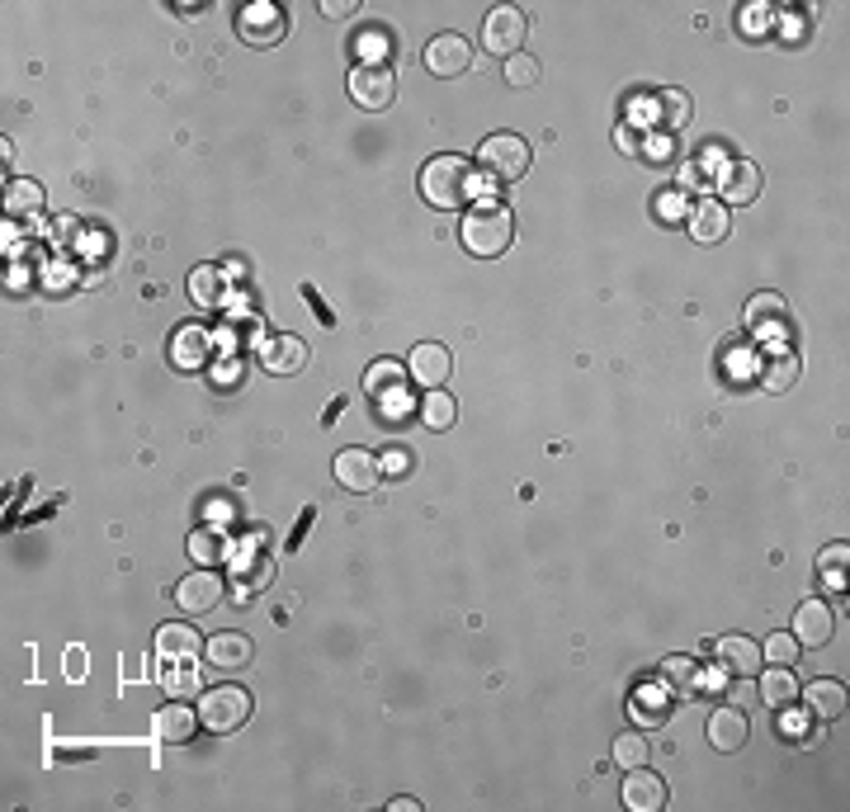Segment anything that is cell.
<instances>
[{
  "instance_id": "cell-8",
  "label": "cell",
  "mask_w": 850,
  "mask_h": 812,
  "mask_svg": "<svg viewBox=\"0 0 850 812\" xmlns=\"http://www.w3.org/2000/svg\"><path fill=\"white\" fill-rule=\"evenodd\" d=\"M741 317H747V331L761 335V341H779V335L789 331V307H785V297H779L775 289L756 293Z\"/></svg>"
},
{
  "instance_id": "cell-5",
  "label": "cell",
  "mask_w": 850,
  "mask_h": 812,
  "mask_svg": "<svg viewBox=\"0 0 850 812\" xmlns=\"http://www.w3.org/2000/svg\"><path fill=\"white\" fill-rule=\"evenodd\" d=\"M251 719V695L241 685H213L199 695V723L208 733H237Z\"/></svg>"
},
{
  "instance_id": "cell-22",
  "label": "cell",
  "mask_w": 850,
  "mask_h": 812,
  "mask_svg": "<svg viewBox=\"0 0 850 812\" xmlns=\"http://www.w3.org/2000/svg\"><path fill=\"white\" fill-rule=\"evenodd\" d=\"M204 652V643H199V633L189 624H161L156 629V657L161 661H199Z\"/></svg>"
},
{
  "instance_id": "cell-4",
  "label": "cell",
  "mask_w": 850,
  "mask_h": 812,
  "mask_svg": "<svg viewBox=\"0 0 850 812\" xmlns=\"http://www.w3.org/2000/svg\"><path fill=\"white\" fill-rule=\"evenodd\" d=\"M407 369H402L397 359H378V364H369V373H364V392L378 402V416L383 421H402L407 416V406H411V397H407Z\"/></svg>"
},
{
  "instance_id": "cell-17",
  "label": "cell",
  "mask_w": 850,
  "mask_h": 812,
  "mask_svg": "<svg viewBox=\"0 0 850 812\" xmlns=\"http://www.w3.org/2000/svg\"><path fill=\"white\" fill-rule=\"evenodd\" d=\"M624 808L629 812H657V808H667V779L652 775L647 765L629 770V779H624Z\"/></svg>"
},
{
  "instance_id": "cell-9",
  "label": "cell",
  "mask_w": 850,
  "mask_h": 812,
  "mask_svg": "<svg viewBox=\"0 0 850 812\" xmlns=\"http://www.w3.org/2000/svg\"><path fill=\"white\" fill-rule=\"evenodd\" d=\"M283 10L279 5H269V0H255V5L241 10V20H237V34L246 38L251 48H269V43H279L283 38Z\"/></svg>"
},
{
  "instance_id": "cell-23",
  "label": "cell",
  "mask_w": 850,
  "mask_h": 812,
  "mask_svg": "<svg viewBox=\"0 0 850 812\" xmlns=\"http://www.w3.org/2000/svg\"><path fill=\"white\" fill-rule=\"evenodd\" d=\"M690 237L695 241H705V246H713V241H723L727 237V227H733V218H727V208L719 199H705V203H695L690 208Z\"/></svg>"
},
{
  "instance_id": "cell-36",
  "label": "cell",
  "mask_w": 850,
  "mask_h": 812,
  "mask_svg": "<svg viewBox=\"0 0 850 812\" xmlns=\"http://www.w3.org/2000/svg\"><path fill=\"white\" fill-rule=\"evenodd\" d=\"M534 80H538V62H534V58H524V52H516V58H506V86L530 90Z\"/></svg>"
},
{
  "instance_id": "cell-24",
  "label": "cell",
  "mask_w": 850,
  "mask_h": 812,
  "mask_svg": "<svg viewBox=\"0 0 850 812\" xmlns=\"http://www.w3.org/2000/svg\"><path fill=\"white\" fill-rule=\"evenodd\" d=\"M204 657L223 671H237V667L251 661V638L246 633H213V638L204 643Z\"/></svg>"
},
{
  "instance_id": "cell-19",
  "label": "cell",
  "mask_w": 850,
  "mask_h": 812,
  "mask_svg": "<svg viewBox=\"0 0 850 812\" xmlns=\"http://www.w3.org/2000/svg\"><path fill=\"white\" fill-rule=\"evenodd\" d=\"M713 652H719V661L733 675H756L765 667V657H761V643L747 638V633H727L723 643H713Z\"/></svg>"
},
{
  "instance_id": "cell-13",
  "label": "cell",
  "mask_w": 850,
  "mask_h": 812,
  "mask_svg": "<svg viewBox=\"0 0 850 812\" xmlns=\"http://www.w3.org/2000/svg\"><path fill=\"white\" fill-rule=\"evenodd\" d=\"M713 185H719L723 208H737V203H751L756 194H761V170H756L751 161H727Z\"/></svg>"
},
{
  "instance_id": "cell-27",
  "label": "cell",
  "mask_w": 850,
  "mask_h": 812,
  "mask_svg": "<svg viewBox=\"0 0 850 812\" xmlns=\"http://www.w3.org/2000/svg\"><path fill=\"white\" fill-rule=\"evenodd\" d=\"M43 203H48V194H43V185H38V180H10V189H5V213H10V218H34Z\"/></svg>"
},
{
  "instance_id": "cell-33",
  "label": "cell",
  "mask_w": 850,
  "mask_h": 812,
  "mask_svg": "<svg viewBox=\"0 0 850 812\" xmlns=\"http://www.w3.org/2000/svg\"><path fill=\"white\" fill-rule=\"evenodd\" d=\"M189 553H194L199 567H213V562L227 558V544H223L218 530H194V534H189Z\"/></svg>"
},
{
  "instance_id": "cell-38",
  "label": "cell",
  "mask_w": 850,
  "mask_h": 812,
  "mask_svg": "<svg viewBox=\"0 0 850 812\" xmlns=\"http://www.w3.org/2000/svg\"><path fill=\"white\" fill-rule=\"evenodd\" d=\"M761 657H771L775 667H794V661H799V643H794V633H775V638L761 647Z\"/></svg>"
},
{
  "instance_id": "cell-29",
  "label": "cell",
  "mask_w": 850,
  "mask_h": 812,
  "mask_svg": "<svg viewBox=\"0 0 850 812\" xmlns=\"http://www.w3.org/2000/svg\"><path fill=\"white\" fill-rule=\"evenodd\" d=\"M189 297H194L199 307H218L223 303V269H213V265L194 269V275H189Z\"/></svg>"
},
{
  "instance_id": "cell-34",
  "label": "cell",
  "mask_w": 850,
  "mask_h": 812,
  "mask_svg": "<svg viewBox=\"0 0 850 812\" xmlns=\"http://www.w3.org/2000/svg\"><path fill=\"white\" fill-rule=\"evenodd\" d=\"M647 756H652V747H647V737H643V733H624V737H614V765L638 770V765H647Z\"/></svg>"
},
{
  "instance_id": "cell-35",
  "label": "cell",
  "mask_w": 850,
  "mask_h": 812,
  "mask_svg": "<svg viewBox=\"0 0 850 812\" xmlns=\"http://www.w3.org/2000/svg\"><path fill=\"white\" fill-rule=\"evenodd\" d=\"M661 681H667L671 689H681V695H690L695 681H699V667L690 657H667L661 661Z\"/></svg>"
},
{
  "instance_id": "cell-46",
  "label": "cell",
  "mask_w": 850,
  "mask_h": 812,
  "mask_svg": "<svg viewBox=\"0 0 850 812\" xmlns=\"http://www.w3.org/2000/svg\"><path fill=\"white\" fill-rule=\"evenodd\" d=\"M388 808H393V812H416L421 803H416V798H393V803H388Z\"/></svg>"
},
{
  "instance_id": "cell-7",
  "label": "cell",
  "mask_w": 850,
  "mask_h": 812,
  "mask_svg": "<svg viewBox=\"0 0 850 812\" xmlns=\"http://www.w3.org/2000/svg\"><path fill=\"white\" fill-rule=\"evenodd\" d=\"M524 15L516 5H496L492 15H487V24H482V48L487 52H496V58H516L520 52V43H524Z\"/></svg>"
},
{
  "instance_id": "cell-30",
  "label": "cell",
  "mask_w": 850,
  "mask_h": 812,
  "mask_svg": "<svg viewBox=\"0 0 850 812\" xmlns=\"http://www.w3.org/2000/svg\"><path fill=\"white\" fill-rule=\"evenodd\" d=\"M161 685H166L170 699L199 695V667H194V661H170V671H161Z\"/></svg>"
},
{
  "instance_id": "cell-20",
  "label": "cell",
  "mask_w": 850,
  "mask_h": 812,
  "mask_svg": "<svg viewBox=\"0 0 850 812\" xmlns=\"http://www.w3.org/2000/svg\"><path fill=\"white\" fill-rule=\"evenodd\" d=\"M156 737L166 741V747H185L189 737L199 733V713L194 709H185V699H170L166 709H156Z\"/></svg>"
},
{
  "instance_id": "cell-31",
  "label": "cell",
  "mask_w": 850,
  "mask_h": 812,
  "mask_svg": "<svg viewBox=\"0 0 850 812\" xmlns=\"http://www.w3.org/2000/svg\"><path fill=\"white\" fill-rule=\"evenodd\" d=\"M794 383H799V359H794V355H775L761 369V388L765 392H789Z\"/></svg>"
},
{
  "instance_id": "cell-10",
  "label": "cell",
  "mask_w": 850,
  "mask_h": 812,
  "mask_svg": "<svg viewBox=\"0 0 850 812\" xmlns=\"http://www.w3.org/2000/svg\"><path fill=\"white\" fill-rule=\"evenodd\" d=\"M472 66V48H468V38H458V34H440V38H430L426 43V72L430 76H464Z\"/></svg>"
},
{
  "instance_id": "cell-15",
  "label": "cell",
  "mask_w": 850,
  "mask_h": 812,
  "mask_svg": "<svg viewBox=\"0 0 850 812\" xmlns=\"http://www.w3.org/2000/svg\"><path fill=\"white\" fill-rule=\"evenodd\" d=\"M378 472H383V464H378L369 449H341L335 454V482H341L345 492H373Z\"/></svg>"
},
{
  "instance_id": "cell-25",
  "label": "cell",
  "mask_w": 850,
  "mask_h": 812,
  "mask_svg": "<svg viewBox=\"0 0 850 812\" xmlns=\"http://www.w3.org/2000/svg\"><path fill=\"white\" fill-rule=\"evenodd\" d=\"M761 675V699L765 709H789L794 699H799V675L789 667H775V671H756Z\"/></svg>"
},
{
  "instance_id": "cell-6",
  "label": "cell",
  "mask_w": 850,
  "mask_h": 812,
  "mask_svg": "<svg viewBox=\"0 0 850 812\" xmlns=\"http://www.w3.org/2000/svg\"><path fill=\"white\" fill-rule=\"evenodd\" d=\"M393 94H397V76H393V66L388 62H359V66H350V100L359 104V110H388L393 104Z\"/></svg>"
},
{
  "instance_id": "cell-21",
  "label": "cell",
  "mask_w": 850,
  "mask_h": 812,
  "mask_svg": "<svg viewBox=\"0 0 850 812\" xmlns=\"http://www.w3.org/2000/svg\"><path fill=\"white\" fill-rule=\"evenodd\" d=\"M170 359L175 369H204L208 359V331L199 327V321H185V327H175V341H170Z\"/></svg>"
},
{
  "instance_id": "cell-32",
  "label": "cell",
  "mask_w": 850,
  "mask_h": 812,
  "mask_svg": "<svg viewBox=\"0 0 850 812\" xmlns=\"http://www.w3.org/2000/svg\"><path fill=\"white\" fill-rule=\"evenodd\" d=\"M652 114H657L667 128H681L685 118H690V94H685V90H661L657 104H652Z\"/></svg>"
},
{
  "instance_id": "cell-2",
  "label": "cell",
  "mask_w": 850,
  "mask_h": 812,
  "mask_svg": "<svg viewBox=\"0 0 850 812\" xmlns=\"http://www.w3.org/2000/svg\"><path fill=\"white\" fill-rule=\"evenodd\" d=\"M468 189H472V166L464 156L444 152V156H430L421 166V199L430 203V208H444V213L464 208Z\"/></svg>"
},
{
  "instance_id": "cell-12",
  "label": "cell",
  "mask_w": 850,
  "mask_h": 812,
  "mask_svg": "<svg viewBox=\"0 0 850 812\" xmlns=\"http://www.w3.org/2000/svg\"><path fill=\"white\" fill-rule=\"evenodd\" d=\"M175 600H180L185 614H208V609L223 600V576L199 567V572H189L180 586H175Z\"/></svg>"
},
{
  "instance_id": "cell-37",
  "label": "cell",
  "mask_w": 850,
  "mask_h": 812,
  "mask_svg": "<svg viewBox=\"0 0 850 812\" xmlns=\"http://www.w3.org/2000/svg\"><path fill=\"white\" fill-rule=\"evenodd\" d=\"M846 558H850L846 544L822 548V581H827V586H846Z\"/></svg>"
},
{
  "instance_id": "cell-39",
  "label": "cell",
  "mask_w": 850,
  "mask_h": 812,
  "mask_svg": "<svg viewBox=\"0 0 850 812\" xmlns=\"http://www.w3.org/2000/svg\"><path fill=\"white\" fill-rule=\"evenodd\" d=\"M771 24H775V15L765 5H747V15H741V34H747V38H765V34H771Z\"/></svg>"
},
{
  "instance_id": "cell-18",
  "label": "cell",
  "mask_w": 850,
  "mask_h": 812,
  "mask_svg": "<svg viewBox=\"0 0 850 812\" xmlns=\"http://www.w3.org/2000/svg\"><path fill=\"white\" fill-rule=\"evenodd\" d=\"M747 737H751V723H747V713L741 709H713L709 713V747H719L723 756L727 751H741L747 747Z\"/></svg>"
},
{
  "instance_id": "cell-41",
  "label": "cell",
  "mask_w": 850,
  "mask_h": 812,
  "mask_svg": "<svg viewBox=\"0 0 850 812\" xmlns=\"http://www.w3.org/2000/svg\"><path fill=\"white\" fill-rule=\"evenodd\" d=\"M633 719H638V723H667V709H661V703L652 699V703H647V699H638V703H633Z\"/></svg>"
},
{
  "instance_id": "cell-44",
  "label": "cell",
  "mask_w": 850,
  "mask_h": 812,
  "mask_svg": "<svg viewBox=\"0 0 850 812\" xmlns=\"http://www.w3.org/2000/svg\"><path fill=\"white\" fill-rule=\"evenodd\" d=\"M232 378L241 383V364H237V359H223V364H218V388H227Z\"/></svg>"
},
{
  "instance_id": "cell-3",
  "label": "cell",
  "mask_w": 850,
  "mask_h": 812,
  "mask_svg": "<svg viewBox=\"0 0 850 812\" xmlns=\"http://www.w3.org/2000/svg\"><path fill=\"white\" fill-rule=\"evenodd\" d=\"M530 161H534V152H530V142H524L520 132H492V138L478 147V166H482V175H487V180H502V185L524 180Z\"/></svg>"
},
{
  "instance_id": "cell-16",
  "label": "cell",
  "mask_w": 850,
  "mask_h": 812,
  "mask_svg": "<svg viewBox=\"0 0 850 812\" xmlns=\"http://www.w3.org/2000/svg\"><path fill=\"white\" fill-rule=\"evenodd\" d=\"M407 373L421 383L426 392L430 388H444V378L454 373V355L444 345H435V341H426V345H416L411 350V364H407Z\"/></svg>"
},
{
  "instance_id": "cell-26",
  "label": "cell",
  "mask_w": 850,
  "mask_h": 812,
  "mask_svg": "<svg viewBox=\"0 0 850 812\" xmlns=\"http://www.w3.org/2000/svg\"><path fill=\"white\" fill-rule=\"evenodd\" d=\"M808 699V709L817 713V719H841L846 713V685L841 681H813L808 689H799Z\"/></svg>"
},
{
  "instance_id": "cell-45",
  "label": "cell",
  "mask_w": 850,
  "mask_h": 812,
  "mask_svg": "<svg viewBox=\"0 0 850 812\" xmlns=\"http://www.w3.org/2000/svg\"><path fill=\"white\" fill-rule=\"evenodd\" d=\"M407 464H411L407 454H393V458H383V468H388V472H407Z\"/></svg>"
},
{
  "instance_id": "cell-1",
  "label": "cell",
  "mask_w": 850,
  "mask_h": 812,
  "mask_svg": "<svg viewBox=\"0 0 850 812\" xmlns=\"http://www.w3.org/2000/svg\"><path fill=\"white\" fill-rule=\"evenodd\" d=\"M458 241H464L468 255L496 261V255H506L510 241H516V218H510V208H502V203H478L472 213H464Z\"/></svg>"
},
{
  "instance_id": "cell-40",
  "label": "cell",
  "mask_w": 850,
  "mask_h": 812,
  "mask_svg": "<svg viewBox=\"0 0 850 812\" xmlns=\"http://www.w3.org/2000/svg\"><path fill=\"white\" fill-rule=\"evenodd\" d=\"M643 156H647V161H661V166H667V161H676V142H671L667 132H652V138H647V147H643Z\"/></svg>"
},
{
  "instance_id": "cell-28",
  "label": "cell",
  "mask_w": 850,
  "mask_h": 812,
  "mask_svg": "<svg viewBox=\"0 0 850 812\" xmlns=\"http://www.w3.org/2000/svg\"><path fill=\"white\" fill-rule=\"evenodd\" d=\"M416 416H421L426 430H449L454 416H458V406H454V397L444 388H430L421 397V406H416Z\"/></svg>"
},
{
  "instance_id": "cell-42",
  "label": "cell",
  "mask_w": 850,
  "mask_h": 812,
  "mask_svg": "<svg viewBox=\"0 0 850 812\" xmlns=\"http://www.w3.org/2000/svg\"><path fill=\"white\" fill-rule=\"evenodd\" d=\"M359 10V0H321V15L327 20H350Z\"/></svg>"
},
{
  "instance_id": "cell-14",
  "label": "cell",
  "mask_w": 850,
  "mask_h": 812,
  "mask_svg": "<svg viewBox=\"0 0 850 812\" xmlns=\"http://www.w3.org/2000/svg\"><path fill=\"white\" fill-rule=\"evenodd\" d=\"M832 629H836V619H832L827 600H803L799 609H794V643H799V647L832 643Z\"/></svg>"
},
{
  "instance_id": "cell-43",
  "label": "cell",
  "mask_w": 850,
  "mask_h": 812,
  "mask_svg": "<svg viewBox=\"0 0 850 812\" xmlns=\"http://www.w3.org/2000/svg\"><path fill=\"white\" fill-rule=\"evenodd\" d=\"M657 208L667 213V223H681V218H685V203H681V194H667V199L657 203Z\"/></svg>"
},
{
  "instance_id": "cell-11",
  "label": "cell",
  "mask_w": 850,
  "mask_h": 812,
  "mask_svg": "<svg viewBox=\"0 0 850 812\" xmlns=\"http://www.w3.org/2000/svg\"><path fill=\"white\" fill-rule=\"evenodd\" d=\"M261 364L279 378L303 373L307 369V341L303 335H289V331H275L269 341H261Z\"/></svg>"
}]
</instances>
